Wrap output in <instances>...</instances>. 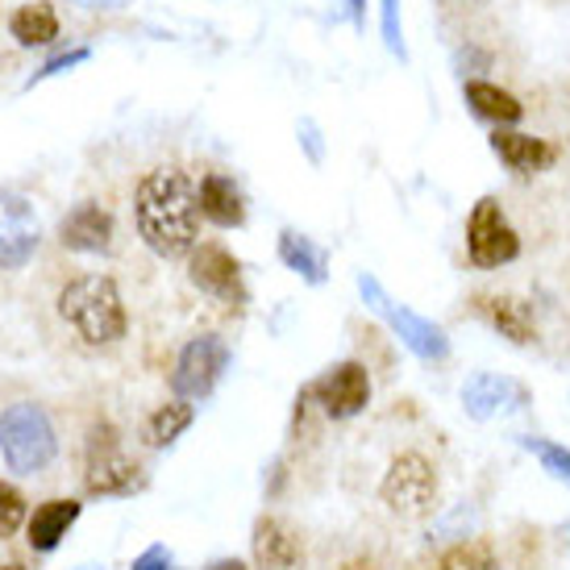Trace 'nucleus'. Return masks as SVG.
Segmentation results:
<instances>
[{
  "label": "nucleus",
  "instance_id": "obj_23",
  "mask_svg": "<svg viewBox=\"0 0 570 570\" xmlns=\"http://www.w3.org/2000/svg\"><path fill=\"white\" fill-rule=\"evenodd\" d=\"M442 570H500L495 554H491V546L483 541H462V546H450L438 562Z\"/></svg>",
  "mask_w": 570,
  "mask_h": 570
},
{
  "label": "nucleus",
  "instance_id": "obj_18",
  "mask_svg": "<svg viewBox=\"0 0 570 570\" xmlns=\"http://www.w3.org/2000/svg\"><path fill=\"white\" fill-rule=\"evenodd\" d=\"M196 196H200V217H205V222L222 225V229H238V225L246 222V200H242V188L229 175L208 171L205 179H200Z\"/></svg>",
  "mask_w": 570,
  "mask_h": 570
},
{
  "label": "nucleus",
  "instance_id": "obj_24",
  "mask_svg": "<svg viewBox=\"0 0 570 570\" xmlns=\"http://www.w3.org/2000/svg\"><path fill=\"white\" fill-rule=\"evenodd\" d=\"M521 445L546 466V471H550V475L562 479V483L570 488V450L567 445L550 442V438H521Z\"/></svg>",
  "mask_w": 570,
  "mask_h": 570
},
{
  "label": "nucleus",
  "instance_id": "obj_1",
  "mask_svg": "<svg viewBox=\"0 0 570 570\" xmlns=\"http://www.w3.org/2000/svg\"><path fill=\"white\" fill-rule=\"evenodd\" d=\"M138 238L159 258H188L200 242V196L196 179L179 167H155L134 188Z\"/></svg>",
  "mask_w": 570,
  "mask_h": 570
},
{
  "label": "nucleus",
  "instance_id": "obj_8",
  "mask_svg": "<svg viewBox=\"0 0 570 570\" xmlns=\"http://www.w3.org/2000/svg\"><path fill=\"white\" fill-rule=\"evenodd\" d=\"M225 371H229V346H225V337H217V333L191 337L188 346L179 350L175 371H171L175 400H188V404L208 400L213 396V387L222 383Z\"/></svg>",
  "mask_w": 570,
  "mask_h": 570
},
{
  "label": "nucleus",
  "instance_id": "obj_7",
  "mask_svg": "<svg viewBox=\"0 0 570 570\" xmlns=\"http://www.w3.org/2000/svg\"><path fill=\"white\" fill-rule=\"evenodd\" d=\"M358 292H363V301L380 313L392 330L400 333V342L416 354V358H425V363H438V358H445L450 354V337H445L442 325H433V321L416 317L412 308H404V304H396L387 292L380 287V279H371V275H358Z\"/></svg>",
  "mask_w": 570,
  "mask_h": 570
},
{
  "label": "nucleus",
  "instance_id": "obj_5",
  "mask_svg": "<svg viewBox=\"0 0 570 570\" xmlns=\"http://www.w3.org/2000/svg\"><path fill=\"white\" fill-rule=\"evenodd\" d=\"M83 488L88 495H129L142 488V466L129 459L121 433L112 425H96L83 454Z\"/></svg>",
  "mask_w": 570,
  "mask_h": 570
},
{
  "label": "nucleus",
  "instance_id": "obj_4",
  "mask_svg": "<svg viewBox=\"0 0 570 570\" xmlns=\"http://www.w3.org/2000/svg\"><path fill=\"white\" fill-rule=\"evenodd\" d=\"M380 500L387 504V512H396L404 521L429 517L433 504H438V471H433V462L425 454H416V450L396 454L380 483Z\"/></svg>",
  "mask_w": 570,
  "mask_h": 570
},
{
  "label": "nucleus",
  "instance_id": "obj_12",
  "mask_svg": "<svg viewBox=\"0 0 570 570\" xmlns=\"http://www.w3.org/2000/svg\"><path fill=\"white\" fill-rule=\"evenodd\" d=\"M529 404V387H521L517 380H508V375H475V380H466L462 387V409L471 412L475 421H491V416H500V412H517Z\"/></svg>",
  "mask_w": 570,
  "mask_h": 570
},
{
  "label": "nucleus",
  "instance_id": "obj_17",
  "mask_svg": "<svg viewBox=\"0 0 570 570\" xmlns=\"http://www.w3.org/2000/svg\"><path fill=\"white\" fill-rule=\"evenodd\" d=\"M475 313L488 321L491 330L508 337L512 346H529L538 337V325H533V308L517 296H479Z\"/></svg>",
  "mask_w": 570,
  "mask_h": 570
},
{
  "label": "nucleus",
  "instance_id": "obj_6",
  "mask_svg": "<svg viewBox=\"0 0 570 570\" xmlns=\"http://www.w3.org/2000/svg\"><path fill=\"white\" fill-rule=\"evenodd\" d=\"M466 258L475 267H508L512 258H521V238L495 196H479L471 217H466Z\"/></svg>",
  "mask_w": 570,
  "mask_h": 570
},
{
  "label": "nucleus",
  "instance_id": "obj_28",
  "mask_svg": "<svg viewBox=\"0 0 570 570\" xmlns=\"http://www.w3.org/2000/svg\"><path fill=\"white\" fill-rule=\"evenodd\" d=\"M134 570H171V550L167 546H150L142 558H134Z\"/></svg>",
  "mask_w": 570,
  "mask_h": 570
},
{
  "label": "nucleus",
  "instance_id": "obj_30",
  "mask_svg": "<svg viewBox=\"0 0 570 570\" xmlns=\"http://www.w3.org/2000/svg\"><path fill=\"white\" fill-rule=\"evenodd\" d=\"M205 570H250L246 562H238V558H217L213 567H205Z\"/></svg>",
  "mask_w": 570,
  "mask_h": 570
},
{
  "label": "nucleus",
  "instance_id": "obj_19",
  "mask_svg": "<svg viewBox=\"0 0 570 570\" xmlns=\"http://www.w3.org/2000/svg\"><path fill=\"white\" fill-rule=\"evenodd\" d=\"M462 96H466L471 112H475V117H483V121H491L495 129L517 126V121L524 117V105H521V100H517L512 92H504V88L488 83V80H466Z\"/></svg>",
  "mask_w": 570,
  "mask_h": 570
},
{
  "label": "nucleus",
  "instance_id": "obj_26",
  "mask_svg": "<svg viewBox=\"0 0 570 570\" xmlns=\"http://www.w3.org/2000/svg\"><path fill=\"white\" fill-rule=\"evenodd\" d=\"M380 13H383V42L392 55L404 59V33H400V0H380Z\"/></svg>",
  "mask_w": 570,
  "mask_h": 570
},
{
  "label": "nucleus",
  "instance_id": "obj_21",
  "mask_svg": "<svg viewBox=\"0 0 570 570\" xmlns=\"http://www.w3.org/2000/svg\"><path fill=\"white\" fill-rule=\"evenodd\" d=\"M196 421V404H188V400H171V404H159V409L146 416L142 425V445H150V450H167V445L184 433V429Z\"/></svg>",
  "mask_w": 570,
  "mask_h": 570
},
{
  "label": "nucleus",
  "instance_id": "obj_25",
  "mask_svg": "<svg viewBox=\"0 0 570 570\" xmlns=\"http://www.w3.org/2000/svg\"><path fill=\"white\" fill-rule=\"evenodd\" d=\"M30 521V508H26V495L13 488V483H4L0 479V541L13 538L21 524Z\"/></svg>",
  "mask_w": 570,
  "mask_h": 570
},
{
  "label": "nucleus",
  "instance_id": "obj_29",
  "mask_svg": "<svg viewBox=\"0 0 570 570\" xmlns=\"http://www.w3.org/2000/svg\"><path fill=\"white\" fill-rule=\"evenodd\" d=\"M346 13H350V21H354V26H363V21H366V0H346Z\"/></svg>",
  "mask_w": 570,
  "mask_h": 570
},
{
  "label": "nucleus",
  "instance_id": "obj_16",
  "mask_svg": "<svg viewBox=\"0 0 570 570\" xmlns=\"http://www.w3.org/2000/svg\"><path fill=\"white\" fill-rule=\"evenodd\" d=\"M80 521V500H67V495H55V500H42V504L30 512L26 521V541L38 554H50L59 550V541L67 538V529Z\"/></svg>",
  "mask_w": 570,
  "mask_h": 570
},
{
  "label": "nucleus",
  "instance_id": "obj_2",
  "mask_svg": "<svg viewBox=\"0 0 570 570\" xmlns=\"http://www.w3.org/2000/svg\"><path fill=\"white\" fill-rule=\"evenodd\" d=\"M59 317L76 342L83 346H117L129 330V313L121 301V287L112 275H76L71 284L59 292Z\"/></svg>",
  "mask_w": 570,
  "mask_h": 570
},
{
  "label": "nucleus",
  "instance_id": "obj_3",
  "mask_svg": "<svg viewBox=\"0 0 570 570\" xmlns=\"http://www.w3.org/2000/svg\"><path fill=\"white\" fill-rule=\"evenodd\" d=\"M0 454L17 475H42L59 454V438L42 404L21 400L0 412Z\"/></svg>",
  "mask_w": 570,
  "mask_h": 570
},
{
  "label": "nucleus",
  "instance_id": "obj_10",
  "mask_svg": "<svg viewBox=\"0 0 570 570\" xmlns=\"http://www.w3.org/2000/svg\"><path fill=\"white\" fill-rule=\"evenodd\" d=\"M188 279L200 287L205 296H213V301H222V304H234V308L250 301L246 279H242V263L225 250V246H217V242H200V246L188 254Z\"/></svg>",
  "mask_w": 570,
  "mask_h": 570
},
{
  "label": "nucleus",
  "instance_id": "obj_20",
  "mask_svg": "<svg viewBox=\"0 0 570 570\" xmlns=\"http://www.w3.org/2000/svg\"><path fill=\"white\" fill-rule=\"evenodd\" d=\"M279 258H284L287 271L301 275L304 284L321 287L330 279V258H325V250H321L313 238L296 234V229H284V234H279Z\"/></svg>",
  "mask_w": 570,
  "mask_h": 570
},
{
  "label": "nucleus",
  "instance_id": "obj_15",
  "mask_svg": "<svg viewBox=\"0 0 570 570\" xmlns=\"http://www.w3.org/2000/svg\"><path fill=\"white\" fill-rule=\"evenodd\" d=\"M254 562L263 570H296L304 562V541L279 517H258L254 521Z\"/></svg>",
  "mask_w": 570,
  "mask_h": 570
},
{
  "label": "nucleus",
  "instance_id": "obj_13",
  "mask_svg": "<svg viewBox=\"0 0 570 570\" xmlns=\"http://www.w3.org/2000/svg\"><path fill=\"white\" fill-rule=\"evenodd\" d=\"M59 242H63V250L76 254H105L112 246V213L96 200H80L59 222Z\"/></svg>",
  "mask_w": 570,
  "mask_h": 570
},
{
  "label": "nucleus",
  "instance_id": "obj_27",
  "mask_svg": "<svg viewBox=\"0 0 570 570\" xmlns=\"http://www.w3.org/2000/svg\"><path fill=\"white\" fill-rule=\"evenodd\" d=\"M88 55H92V50H88V47H80V50H67V55H59V59H50V63L42 67V71H38V76H33V80H47V76H59V71H67V67L88 63ZM33 80H30V83H33Z\"/></svg>",
  "mask_w": 570,
  "mask_h": 570
},
{
  "label": "nucleus",
  "instance_id": "obj_11",
  "mask_svg": "<svg viewBox=\"0 0 570 570\" xmlns=\"http://www.w3.org/2000/svg\"><path fill=\"white\" fill-rule=\"evenodd\" d=\"M42 242V222L26 196L0 191V267H26Z\"/></svg>",
  "mask_w": 570,
  "mask_h": 570
},
{
  "label": "nucleus",
  "instance_id": "obj_31",
  "mask_svg": "<svg viewBox=\"0 0 570 570\" xmlns=\"http://www.w3.org/2000/svg\"><path fill=\"white\" fill-rule=\"evenodd\" d=\"M0 570H26V567H17V562H4V567H0Z\"/></svg>",
  "mask_w": 570,
  "mask_h": 570
},
{
  "label": "nucleus",
  "instance_id": "obj_9",
  "mask_svg": "<svg viewBox=\"0 0 570 570\" xmlns=\"http://www.w3.org/2000/svg\"><path fill=\"white\" fill-rule=\"evenodd\" d=\"M304 396L317 400L330 421H350L371 404V375L363 363H337L321 380L308 383Z\"/></svg>",
  "mask_w": 570,
  "mask_h": 570
},
{
  "label": "nucleus",
  "instance_id": "obj_14",
  "mask_svg": "<svg viewBox=\"0 0 570 570\" xmlns=\"http://www.w3.org/2000/svg\"><path fill=\"white\" fill-rule=\"evenodd\" d=\"M491 155L504 163L512 175H541L558 163V146L533 134H517V129H495L491 134Z\"/></svg>",
  "mask_w": 570,
  "mask_h": 570
},
{
  "label": "nucleus",
  "instance_id": "obj_22",
  "mask_svg": "<svg viewBox=\"0 0 570 570\" xmlns=\"http://www.w3.org/2000/svg\"><path fill=\"white\" fill-rule=\"evenodd\" d=\"M9 33H13L21 47H50L59 38V17L50 4L33 0V4H21L13 17H9Z\"/></svg>",
  "mask_w": 570,
  "mask_h": 570
}]
</instances>
